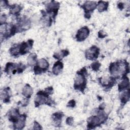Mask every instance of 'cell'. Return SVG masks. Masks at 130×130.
I'll use <instances>...</instances> for the list:
<instances>
[{"label": "cell", "instance_id": "obj_5", "mask_svg": "<svg viewBox=\"0 0 130 130\" xmlns=\"http://www.w3.org/2000/svg\"><path fill=\"white\" fill-rule=\"evenodd\" d=\"M102 121L100 118L97 116H93L90 117L88 119V126L89 127H94L95 126L98 125L100 122Z\"/></svg>", "mask_w": 130, "mask_h": 130}, {"label": "cell", "instance_id": "obj_14", "mask_svg": "<svg viewBox=\"0 0 130 130\" xmlns=\"http://www.w3.org/2000/svg\"><path fill=\"white\" fill-rule=\"evenodd\" d=\"M21 10V7L19 5H13L10 9V13L12 14L18 13Z\"/></svg>", "mask_w": 130, "mask_h": 130}, {"label": "cell", "instance_id": "obj_16", "mask_svg": "<svg viewBox=\"0 0 130 130\" xmlns=\"http://www.w3.org/2000/svg\"><path fill=\"white\" fill-rule=\"evenodd\" d=\"M101 66V64L98 62H94L92 64H91V67L92 68V69L93 70H95V71H96L98 70L100 67Z\"/></svg>", "mask_w": 130, "mask_h": 130}, {"label": "cell", "instance_id": "obj_1", "mask_svg": "<svg viewBox=\"0 0 130 130\" xmlns=\"http://www.w3.org/2000/svg\"><path fill=\"white\" fill-rule=\"evenodd\" d=\"M85 73V70H81L80 73H78L75 80V87L76 88H80L83 89L85 85V79L83 74Z\"/></svg>", "mask_w": 130, "mask_h": 130}, {"label": "cell", "instance_id": "obj_20", "mask_svg": "<svg viewBox=\"0 0 130 130\" xmlns=\"http://www.w3.org/2000/svg\"><path fill=\"white\" fill-rule=\"evenodd\" d=\"M34 127H35V129H41V127H40V125L37 122H35Z\"/></svg>", "mask_w": 130, "mask_h": 130}, {"label": "cell", "instance_id": "obj_13", "mask_svg": "<svg viewBox=\"0 0 130 130\" xmlns=\"http://www.w3.org/2000/svg\"><path fill=\"white\" fill-rule=\"evenodd\" d=\"M68 53H69L68 51H67L66 50H62L60 52L56 53L54 55V57L57 59H60V58H62L63 56L67 55L68 54Z\"/></svg>", "mask_w": 130, "mask_h": 130}, {"label": "cell", "instance_id": "obj_6", "mask_svg": "<svg viewBox=\"0 0 130 130\" xmlns=\"http://www.w3.org/2000/svg\"><path fill=\"white\" fill-rule=\"evenodd\" d=\"M96 4L94 2L87 1L84 5L83 8L86 11H93L96 7Z\"/></svg>", "mask_w": 130, "mask_h": 130}, {"label": "cell", "instance_id": "obj_19", "mask_svg": "<svg viewBox=\"0 0 130 130\" xmlns=\"http://www.w3.org/2000/svg\"><path fill=\"white\" fill-rule=\"evenodd\" d=\"M68 105H69V106L70 107H74V106L75 105V102L74 100H72L69 102Z\"/></svg>", "mask_w": 130, "mask_h": 130}, {"label": "cell", "instance_id": "obj_17", "mask_svg": "<svg viewBox=\"0 0 130 130\" xmlns=\"http://www.w3.org/2000/svg\"><path fill=\"white\" fill-rule=\"evenodd\" d=\"M6 16L5 15H2L1 17V19H0L1 25H2V24L6 21Z\"/></svg>", "mask_w": 130, "mask_h": 130}, {"label": "cell", "instance_id": "obj_11", "mask_svg": "<svg viewBox=\"0 0 130 130\" xmlns=\"http://www.w3.org/2000/svg\"><path fill=\"white\" fill-rule=\"evenodd\" d=\"M129 85V80L128 78H124L123 81L119 84L118 86V88L120 90H123L125 88H126Z\"/></svg>", "mask_w": 130, "mask_h": 130}, {"label": "cell", "instance_id": "obj_15", "mask_svg": "<svg viewBox=\"0 0 130 130\" xmlns=\"http://www.w3.org/2000/svg\"><path fill=\"white\" fill-rule=\"evenodd\" d=\"M129 90L123 93V94L122 95V98H121V101L122 102H126L128 100H129Z\"/></svg>", "mask_w": 130, "mask_h": 130}, {"label": "cell", "instance_id": "obj_12", "mask_svg": "<svg viewBox=\"0 0 130 130\" xmlns=\"http://www.w3.org/2000/svg\"><path fill=\"white\" fill-rule=\"evenodd\" d=\"M36 61V55L35 54H30L27 58L28 64L30 66L33 65L35 63Z\"/></svg>", "mask_w": 130, "mask_h": 130}, {"label": "cell", "instance_id": "obj_18", "mask_svg": "<svg viewBox=\"0 0 130 130\" xmlns=\"http://www.w3.org/2000/svg\"><path fill=\"white\" fill-rule=\"evenodd\" d=\"M73 122V119L72 117H68L66 120V122L69 125H71Z\"/></svg>", "mask_w": 130, "mask_h": 130}, {"label": "cell", "instance_id": "obj_3", "mask_svg": "<svg viewBox=\"0 0 130 130\" xmlns=\"http://www.w3.org/2000/svg\"><path fill=\"white\" fill-rule=\"evenodd\" d=\"M99 49L95 46H92L86 51L85 55L89 59H94L98 56Z\"/></svg>", "mask_w": 130, "mask_h": 130}, {"label": "cell", "instance_id": "obj_4", "mask_svg": "<svg viewBox=\"0 0 130 130\" xmlns=\"http://www.w3.org/2000/svg\"><path fill=\"white\" fill-rule=\"evenodd\" d=\"M38 67H36L39 68V69H41V70H43L44 69H47L49 67L48 62L45 59H41L39 60L38 61ZM39 69H37L35 68V73H37V74H38Z\"/></svg>", "mask_w": 130, "mask_h": 130}, {"label": "cell", "instance_id": "obj_2", "mask_svg": "<svg viewBox=\"0 0 130 130\" xmlns=\"http://www.w3.org/2000/svg\"><path fill=\"white\" fill-rule=\"evenodd\" d=\"M89 30L87 27L85 26L80 28L76 35L77 40L78 41H82L84 40L88 36Z\"/></svg>", "mask_w": 130, "mask_h": 130}, {"label": "cell", "instance_id": "obj_8", "mask_svg": "<svg viewBox=\"0 0 130 130\" xmlns=\"http://www.w3.org/2000/svg\"><path fill=\"white\" fill-rule=\"evenodd\" d=\"M25 125V117L24 116H22L19 117V119L15 122L14 126L15 128L17 129H21Z\"/></svg>", "mask_w": 130, "mask_h": 130}, {"label": "cell", "instance_id": "obj_10", "mask_svg": "<svg viewBox=\"0 0 130 130\" xmlns=\"http://www.w3.org/2000/svg\"><path fill=\"white\" fill-rule=\"evenodd\" d=\"M108 6V3L107 2L100 1L98 3L97 7L99 11L102 12L107 9Z\"/></svg>", "mask_w": 130, "mask_h": 130}, {"label": "cell", "instance_id": "obj_9", "mask_svg": "<svg viewBox=\"0 0 130 130\" xmlns=\"http://www.w3.org/2000/svg\"><path fill=\"white\" fill-rule=\"evenodd\" d=\"M32 93V89L31 88V87L29 85H25L23 89V91H22L23 94L27 98H29L31 95Z\"/></svg>", "mask_w": 130, "mask_h": 130}, {"label": "cell", "instance_id": "obj_22", "mask_svg": "<svg viewBox=\"0 0 130 130\" xmlns=\"http://www.w3.org/2000/svg\"><path fill=\"white\" fill-rule=\"evenodd\" d=\"M110 45H114V44H113V43L112 44H111V43H110ZM114 45H113V47H114ZM109 48H111V45H110V46H109Z\"/></svg>", "mask_w": 130, "mask_h": 130}, {"label": "cell", "instance_id": "obj_7", "mask_svg": "<svg viewBox=\"0 0 130 130\" xmlns=\"http://www.w3.org/2000/svg\"><path fill=\"white\" fill-rule=\"evenodd\" d=\"M63 67V64L61 62L58 61L56 62L54 64L52 68V72L53 73L55 74H58L61 71Z\"/></svg>", "mask_w": 130, "mask_h": 130}, {"label": "cell", "instance_id": "obj_21", "mask_svg": "<svg viewBox=\"0 0 130 130\" xmlns=\"http://www.w3.org/2000/svg\"><path fill=\"white\" fill-rule=\"evenodd\" d=\"M99 37H104L105 34H104V32H103L102 31H101L99 32Z\"/></svg>", "mask_w": 130, "mask_h": 130}]
</instances>
